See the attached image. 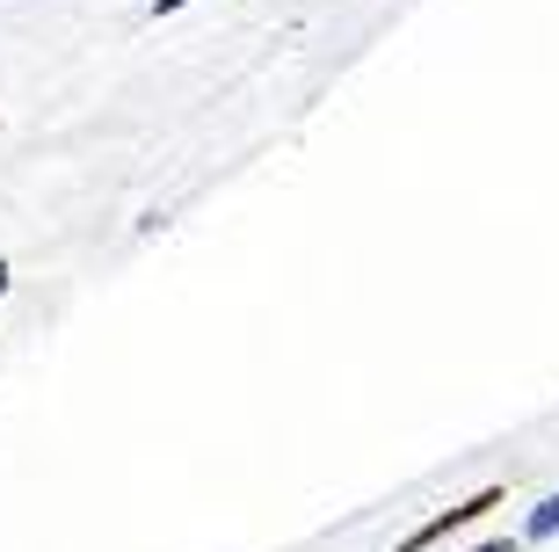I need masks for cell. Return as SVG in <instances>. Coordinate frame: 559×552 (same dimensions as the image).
Segmentation results:
<instances>
[{
  "label": "cell",
  "instance_id": "obj_1",
  "mask_svg": "<svg viewBox=\"0 0 559 552\" xmlns=\"http://www.w3.org/2000/svg\"><path fill=\"white\" fill-rule=\"evenodd\" d=\"M501 502H509L501 488H479V494H465V502H451L443 516H429L421 531H407V538H400V552H436V545H443L451 531H465V524H479V516H487V509H501Z\"/></svg>",
  "mask_w": 559,
  "mask_h": 552
},
{
  "label": "cell",
  "instance_id": "obj_2",
  "mask_svg": "<svg viewBox=\"0 0 559 552\" xmlns=\"http://www.w3.org/2000/svg\"><path fill=\"white\" fill-rule=\"evenodd\" d=\"M552 531H559V494H545L531 509V524H523V538H552Z\"/></svg>",
  "mask_w": 559,
  "mask_h": 552
},
{
  "label": "cell",
  "instance_id": "obj_3",
  "mask_svg": "<svg viewBox=\"0 0 559 552\" xmlns=\"http://www.w3.org/2000/svg\"><path fill=\"white\" fill-rule=\"evenodd\" d=\"M473 552H516V538H487V545H473Z\"/></svg>",
  "mask_w": 559,
  "mask_h": 552
},
{
  "label": "cell",
  "instance_id": "obj_4",
  "mask_svg": "<svg viewBox=\"0 0 559 552\" xmlns=\"http://www.w3.org/2000/svg\"><path fill=\"white\" fill-rule=\"evenodd\" d=\"M175 8H189V0H153V15H175Z\"/></svg>",
  "mask_w": 559,
  "mask_h": 552
},
{
  "label": "cell",
  "instance_id": "obj_5",
  "mask_svg": "<svg viewBox=\"0 0 559 552\" xmlns=\"http://www.w3.org/2000/svg\"><path fill=\"white\" fill-rule=\"evenodd\" d=\"M8 284H15V269H8V262H0V298H8Z\"/></svg>",
  "mask_w": 559,
  "mask_h": 552
}]
</instances>
